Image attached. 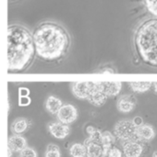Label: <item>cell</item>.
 I'll use <instances>...</instances> for the list:
<instances>
[{"label":"cell","instance_id":"obj_1","mask_svg":"<svg viewBox=\"0 0 157 157\" xmlns=\"http://www.w3.org/2000/svg\"><path fill=\"white\" fill-rule=\"evenodd\" d=\"M33 40L37 55L45 61L60 59L69 46V36L66 29L53 22H44L34 30Z\"/></svg>","mask_w":157,"mask_h":157},{"label":"cell","instance_id":"obj_2","mask_svg":"<svg viewBox=\"0 0 157 157\" xmlns=\"http://www.w3.org/2000/svg\"><path fill=\"white\" fill-rule=\"evenodd\" d=\"M35 51L33 36L20 25H10L7 29V70L21 72L32 62Z\"/></svg>","mask_w":157,"mask_h":157},{"label":"cell","instance_id":"obj_3","mask_svg":"<svg viewBox=\"0 0 157 157\" xmlns=\"http://www.w3.org/2000/svg\"><path fill=\"white\" fill-rule=\"evenodd\" d=\"M134 42L143 62L157 67V18L146 20L137 29Z\"/></svg>","mask_w":157,"mask_h":157},{"label":"cell","instance_id":"obj_4","mask_svg":"<svg viewBox=\"0 0 157 157\" xmlns=\"http://www.w3.org/2000/svg\"><path fill=\"white\" fill-rule=\"evenodd\" d=\"M138 127L131 120H123L114 127V134L122 142L127 141H140L137 135Z\"/></svg>","mask_w":157,"mask_h":157},{"label":"cell","instance_id":"obj_5","mask_svg":"<svg viewBox=\"0 0 157 157\" xmlns=\"http://www.w3.org/2000/svg\"><path fill=\"white\" fill-rule=\"evenodd\" d=\"M108 96L105 93L101 82H93L90 96L88 98L89 103L95 107H101L105 104Z\"/></svg>","mask_w":157,"mask_h":157},{"label":"cell","instance_id":"obj_6","mask_svg":"<svg viewBox=\"0 0 157 157\" xmlns=\"http://www.w3.org/2000/svg\"><path fill=\"white\" fill-rule=\"evenodd\" d=\"M56 117H57L58 121L69 125L77 120L78 110L73 105L66 104L62 106V108L56 114Z\"/></svg>","mask_w":157,"mask_h":157},{"label":"cell","instance_id":"obj_7","mask_svg":"<svg viewBox=\"0 0 157 157\" xmlns=\"http://www.w3.org/2000/svg\"><path fill=\"white\" fill-rule=\"evenodd\" d=\"M47 128H48L50 134L58 140H63V139L67 138L70 133L69 126L68 124L62 123L60 121L50 122L47 125Z\"/></svg>","mask_w":157,"mask_h":157},{"label":"cell","instance_id":"obj_8","mask_svg":"<svg viewBox=\"0 0 157 157\" xmlns=\"http://www.w3.org/2000/svg\"><path fill=\"white\" fill-rule=\"evenodd\" d=\"M93 82H75L72 84L71 90L73 95L79 99H88Z\"/></svg>","mask_w":157,"mask_h":157},{"label":"cell","instance_id":"obj_9","mask_svg":"<svg viewBox=\"0 0 157 157\" xmlns=\"http://www.w3.org/2000/svg\"><path fill=\"white\" fill-rule=\"evenodd\" d=\"M125 157H141L143 152V146L139 141H127L122 144Z\"/></svg>","mask_w":157,"mask_h":157},{"label":"cell","instance_id":"obj_10","mask_svg":"<svg viewBox=\"0 0 157 157\" xmlns=\"http://www.w3.org/2000/svg\"><path fill=\"white\" fill-rule=\"evenodd\" d=\"M137 104V99L135 97L130 95H125L118 98V109L122 113H129L131 112L135 108Z\"/></svg>","mask_w":157,"mask_h":157},{"label":"cell","instance_id":"obj_11","mask_svg":"<svg viewBox=\"0 0 157 157\" xmlns=\"http://www.w3.org/2000/svg\"><path fill=\"white\" fill-rule=\"evenodd\" d=\"M137 135L140 141L150 142L155 137V130L152 125L143 124L138 127Z\"/></svg>","mask_w":157,"mask_h":157},{"label":"cell","instance_id":"obj_12","mask_svg":"<svg viewBox=\"0 0 157 157\" xmlns=\"http://www.w3.org/2000/svg\"><path fill=\"white\" fill-rule=\"evenodd\" d=\"M8 147L16 153H19L27 147V141L24 137L14 134L8 138Z\"/></svg>","mask_w":157,"mask_h":157},{"label":"cell","instance_id":"obj_13","mask_svg":"<svg viewBox=\"0 0 157 157\" xmlns=\"http://www.w3.org/2000/svg\"><path fill=\"white\" fill-rule=\"evenodd\" d=\"M101 84L105 93L108 96V98L118 95L122 88L121 82H101Z\"/></svg>","mask_w":157,"mask_h":157},{"label":"cell","instance_id":"obj_14","mask_svg":"<svg viewBox=\"0 0 157 157\" xmlns=\"http://www.w3.org/2000/svg\"><path fill=\"white\" fill-rule=\"evenodd\" d=\"M63 104L62 101L57 98L56 97L54 96H50L47 98L46 101H45V109L46 110L53 115H56L58 113V111L60 110V109L62 108Z\"/></svg>","mask_w":157,"mask_h":157},{"label":"cell","instance_id":"obj_15","mask_svg":"<svg viewBox=\"0 0 157 157\" xmlns=\"http://www.w3.org/2000/svg\"><path fill=\"white\" fill-rule=\"evenodd\" d=\"M29 128V121L25 118H18L11 124V132L14 134H22Z\"/></svg>","mask_w":157,"mask_h":157},{"label":"cell","instance_id":"obj_16","mask_svg":"<svg viewBox=\"0 0 157 157\" xmlns=\"http://www.w3.org/2000/svg\"><path fill=\"white\" fill-rule=\"evenodd\" d=\"M116 136L115 134H112L110 132H104L102 135V146L104 148V155L105 156L107 155V152L109 151L110 148H112L116 143Z\"/></svg>","mask_w":157,"mask_h":157},{"label":"cell","instance_id":"obj_17","mask_svg":"<svg viewBox=\"0 0 157 157\" xmlns=\"http://www.w3.org/2000/svg\"><path fill=\"white\" fill-rule=\"evenodd\" d=\"M87 147V157H101L104 155V148L102 144L97 143H86L84 144Z\"/></svg>","mask_w":157,"mask_h":157},{"label":"cell","instance_id":"obj_18","mask_svg":"<svg viewBox=\"0 0 157 157\" xmlns=\"http://www.w3.org/2000/svg\"><path fill=\"white\" fill-rule=\"evenodd\" d=\"M69 155L71 157H85L87 156V147L85 144H74L69 149Z\"/></svg>","mask_w":157,"mask_h":157},{"label":"cell","instance_id":"obj_19","mask_svg":"<svg viewBox=\"0 0 157 157\" xmlns=\"http://www.w3.org/2000/svg\"><path fill=\"white\" fill-rule=\"evenodd\" d=\"M130 89L136 93H144L153 86L152 82H131L129 84Z\"/></svg>","mask_w":157,"mask_h":157},{"label":"cell","instance_id":"obj_20","mask_svg":"<svg viewBox=\"0 0 157 157\" xmlns=\"http://www.w3.org/2000/svg\"><path fill=\"white\" fill-rule=\"evenodd\" d=\"M102 135H103V132H100L99 130L95 129L94 132H93L90 135H89V138H87L85 141H84V144L86 143H91V142H93V143H97V144H102Z\"/></svg>","mask_w":157,"mask_h":157},{"label":"cell","instance_id":"obj_21","mask_svg":"<svg viewBox=\"0 0 157 157\" xmlns=\"http://www.w3.org/2000/svg\"><path fill=\"white\" fill-rule=\"evenodd\" d=\"M144 5L148 12L157 18V0H144Z\"/></svg>","mask_w":157,"mask_h":157},{"label":"cell","instance_id":"obj_22","mask_svg":"<svg viewBox=\"0 0 157 157\" xmlns=\"http://www.w3.org/2000/svg\"><path fill=\"white\" fill-rule=\"evenodd\" d=\"M19 157H37V153L31 147H26L24 150L19 152Z\"/></svg>","mask_w":157,"mask_h":157},{"label":"cell","instance_id":"obj_23","mask_svg":"<svg viewBox=\"0 0 157 157\" xmlns=\"http://www.w3.org/2000/svg\"><path fill=\"white\" fill-rule=\"evenodd\" d=\"M107 157H122V153H121V151L118 149V148H117V147H115V146H113L112 148H110L109 149V151L107 152Z\"/></svg>","mask_w":157,"mask_h":157},{"label":"cell","instance_id":"obj_24","mask_svg":"<svg viewBox=\"0 0 157 157\" xmlns=\"http://www.w3.org/2000/svg\"><path fill=\"white\" fill-rule=\"evenodd\" d=\"M31 104V98L29 97H19V105L20 107H26Z\"/></svg>","mask_w":157,"mask_h":157},{"label":"cell","instance_id":"obj_25","mask_svg":"<svg viewBox=\"0 0 157 157\" xmlns=\"http://www.w3.org/2000/svg\"><path fill=\"white\" fill-rule=\"evenodd\" d=\"M44 157H61L60 151H46Z\"/></svg>","mask_w":157,"mask_h":157},{"label":"cell","instance_id":"obj_26","mask_svg":"<svg viewBox=\"0 0 157 157\" xmlns=\"http://www.w3.org/2000/svg\"><path fill=\"white\" fill-rule=\"evenodd\" d=\"M19 97H29L30 90L26 87H20L19 89Z\"/></svg>","mask_w":157,"mask_h":157},{"label":"cell","instance_id":"obj_27","mask_svg":"<svg viewBox=\"0 0 157 157\" xmlns=\"http://www.w3.org/2000/svg\"><path fill=\"white\" fill-rule=\"evenodd\" d=\"M46 151H60V148L56 145V144H50L47 145L46 147Z\"/></svg>","mask_w":157,"mask_h":157},{"label":"cell","instance_id":"obj_28","mask_svg":"<svg viewBox=\"0 0 157 157\" xmlns=\"http://www.w3.org/2000/svg\"><path fill=\"white\" fill-rule=\"evenodd\" d=\"M133 121H134V123L136 124L137 127H139V126H141V125L143 124V119H142L141 117H136V118H134V119H133Z\"/></svg>","mask_w":157,"mask_h":157},{"label":"cell","instance_id":"obj_29","mask_svg":"<svg viewBox=\"0 0 157 157\" xmlns=\"http://www.w3.org/2000/svg\"><path fill=\"white\" fill-rule=\"evenodd\" d=\"M95 131V128L94 127H93V126H88L87 128H86V132H87V133L90 135L93 132H94Z\"/></svg>","mask_w":157,"mask_h":157},{"label":"cell","instance_id":"obj_30","mask_svg":"<svg viewBox=\"0 0 157 157\" xmlns=\"http://www.w3.org/2000/svg\"><path fill=\"white\" fill-rule=\"evenodd\" d=\"M12 152H13V151H12V150H11V149H10L9 147H8V148H7V153H8V157H11V155H12Z\"/></svg>","mask_w":157,"mask_h":157},{"label":"cell","instance_id":"obj_31","mask_svg":"<svg viewBox=\"0 0 157 157\" xmlns=\"http://www.w3.org/2000/svg\"><path fill=\"white\" fill-rule=\"evenodd\" d=\"M153 86H154L155 91L157 93V82H155V83H153Z\"/></svg>","mask_w":157,"mask_h":157},{"label":"cell","instance_id":"obj_32","mask_svg":"<svg viewBox=\"0 0 157 157\" xmlns=\"http://www.w3.org/2000/svg\"><path fill=\"white\" fill-rule=\"evenodd\" d=\"M152 157H157V151H155V152L153 154V156Z\"/></svg>","mask_w":157,"mask_h":157},{"label":"cell","instance_id":"obj_33","mask_svg":"<svg viewBox=\"0 0 157 157\" xmlns=\"http://www.w3.org/2000/svg\"><path fill=\"white\" fill-rule=\"evenodd\" d=\"M101 157H107V156H105V155H103V156H101Z\"/></svg>","mask_w":157,"mask_h":157}]
</instances>
